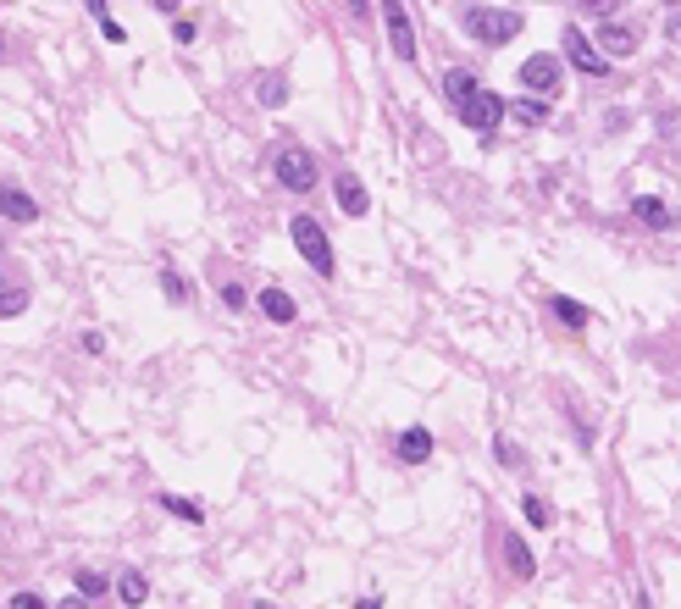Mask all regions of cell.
I'll return each mask as SVG.
<instances>
[{
  "label": "cell",
  "mask_w": 681,
  "mask_h": 609,
  "mask_svg": "<svg viewBox=\"0 0 681 609\" xmlns=\"http://www.w3.org/2000/svg\"><path fill=\"white\" fill-rule=\"evenodd\" d=\"M12 609H45V598H39V593H17Z\"/></svg>",
  "instance_id": "4316f807"
},
{
  "label": "cell",
  "mask_w": 681,
  "mask_h": 609,
  "mask_svg": "<svg viewBox=\"0 0 681 609\" xmlns=\"http://www.w3.org/2000/svg\"><path fill=\"white\" fill-rule=\"evenodd\" d=\"M360 609H383V604H377V598H360Z\"/></svg>",
  "instance_id": "f546056e"
},
{
  "label": "cell",
  "mask_w": 681,
  "mask_h": 609,
  "mask_svg": "<svg viewBox=\"0 0 681 609\" xmlns=\"http://www.w3.org/2000/svg\"><path fill=\"white\" fill-rule=\"evenodd\" d=\"M598 39H604V50H610V56L637 50V28H626V23H598Z\"/></svg>",
  "instance_id": "4fadbf2b"
},
{
  "label": "cell",
  "mask_w": 681,
  "mask_h": 609,
  "mask_svg": "<svg viewBox=\"0 0 681 609\" xmlns=\"http://www.w3.org/2000/svg\"><path fill=\"white\" fill-rule=\"evenodd\" d=\"M272 172H277V183L283 189H294V194H311L316 189V156L311 150H277V161H272Z\"/></svg>",
  "instance_id": "3957f363"
},
{
  "label": "cell",
  "mask_w": 681,
  "mask_h": 609,
  "mask_svg": "<svg viewBox=\"0 0 681 609\" xmlns=\"http://www.w3.org/2000/svg\"><path fill=\"white\" fill-rule=\"evenodd\" d=\"M388 39H394V56L399 61H416V34H410L405 6H388Z\"/></svg>",
  "instance_id": "ba28073f"
},
{
  "label": "cell",
  "mask_w": 681,
  "mask_h": 609,
  "mask_svg": "<svg viewBox=\"0 0 681 609\" xmlns=\"http://www.w3.org/2000/svg\"><path fill=\"white\" fill-rule=\"evenodd\" d=\"M161 510H172L178 521H189V526H200L205 521V510L194 499H178V493H161Z\"/></svg>",
  "instance_id": "e0dca14e"
},
{
  "label": "cell",
  "mask_w": 681,
  "mask_h": 609,
  "mask_svg": "<svg viewBox=\"0 0 681 609\" xmlns=\"http://www.w3.org/2000/svg\"><path fill=\"white\" fill-rule=\"evenodd\" d=\"M560 45H565V61H571V67L593 72V78H604V72H610V56L587 45V34H582V28H565V39H560Z\"/></svg>",
  "instance_id": "8992f818"
},
{
  "label": "cell",
  "mask_w": 681,
  "mask_h": 609,
  "mask_svg": "<svg viewBox=\"0 0 681 609\" xmlns=\"http://www.w3.org/2000/svg\"><path fill=\"white\" fill-rule=\"evenodd\" d=\"M510 117L521 122V128H543V122H549V100H515Z\"/></svg>",
  "instance_id": "2e32d148"
},
{
  "label": "cell",
  "mask_w": 681,
  "mask_h": 609,
  "mask_svg": "<svg viewBox=\"0 0 681 609\" xmlns=\"http://www.w3.org/2000/svg\"><path fill=\"white\" fill-rule=\"evenodd\" d=\"M0 216H6V222H34L39 205H34V194H23L17 183H0Z\"/></svg>",
  "instance_id": "52a82bcc"
},
{
  "label": "cell",
  "mask_w": 681,
  "mask_h": 609,
  "mask_svg": "<svg viewBox=\"0 0 681 609\" xmlns=\"http://www.w3.org/2000/svg\"><path fill=\"white\" fill-rule=\"evenodd\" d=\"M443 95H449V100H454V111H460V106H466V100H471V95H482V84H477V78H471V72H466V67H454V72H449V78H443Z\"/></svg>",
  "instance_id": "7c38bea8"
},
{
  "label": "cell",
  "mask_w": 681,
  "mask_h": 609,
  "mask_svg": "<svg viewBox=\"0 0 681 609\" xmlns=\"http://www.w3.org/2000/svg\"><path fill=\"white\" fill-rule=\"evenodd\" d=\"M460 23H466V34L482 39V45H504V39L521 34V12H510V6H466Z\"/></svg>",
  "instance_id": "6da1fadb"
},
{
  "label": "cell",
  "mask_w": 681,
  "mask_h": 609,
  "mask_svg": "<svg viewBox=\"0 0 681 609\" xmlns=\"http://www.w3.org/2000/svg\"><path fill=\"white\" fill-rule=\"evenodd\" d=\"M288 233H294V244H299V255H305V261H311V272H322V277H333V244H327V233H322V222H316V216H294V227H288Z\"/></svg>",
  "instance_id": "7a4b0ae2"
},
{
  "label": "cell",
  "mask_w": 681,
  "mask_h": 609,
  "mask_svg": "<svg viewBox=\"0 0 681 609\" xmlns=\"http://www.w3.org/2000/svg\"><path fill=\"white\" fill-rule=\"evenodd\" d=\"M670 39H681V17H670Z\"/></svg>",
  "instance_id": "f1b7e54d"
},
{
  "label": "cell",
  "mask_w": 681,
  "mask_h": 609,
  "mask_svg": "<svg viewBox=\"0 0 681 609\" xmlns=\"http://www.w3.org/2000/svg\"><path fill=\"white\" fill-rule=\"evenodd\" d=\"M61 609H89L84 598H61Z\"/></svg>",
  "instance_id": "83f0119b"
},
{
  "label": "cell",
  "mask_w": 681,
  "mask_h": 609,
  "mask_svg": "<svg viewBox=\"0 0 681 609\" xmlns=\"http://www.w3.org/2000/svg\"><path fill=\"white\" fill-rule=\"evenodd\" d=\"M222 299H227V311H244V299H250V294H244L239 283H227V288H222Z\"/></svg>",
  "instance_id": "484cf974"
},
{
  "label": "cell",
  "mask_w": 681,
  "mask_h": 609,
  "mask_svg": "<svg viewBox=\"0 0 681 609\" xmlns=\"http://www.w3.org/2000/svg\"><path fill=\"white\" fill-rule=\"evenodd\" d=\"M72 582H78V593H84V598H106V587H111L100 571H78Z\"/></svg>",
  "instance_id": "7402d4cb"
},
{
  "label": "cell",
  "mask_w": 681,
  "mask_h": 609,
  "mask_svg": "<svg viewBox=\"0 0 681 609\" xmlns=\"http://www.w3.org/2000/svg\"><path fill=\"white\" fill-rule=\"evenodd\" d=\"M161 288H167V299H172V305H189V283H183V277L172 272V266L161 272Z\"/></svg>",
  "instance_id": "603a6c76"
},
{
  "label": "cell",
  "mask_w": 681,
  "mask_h": 609,
  "mask_svg": "<svg viewBox=\"0 0 681 609\" xmlns=\"http://www.w3.org/2000/svg\"><path fill=\"white\" fill-rule=\"evenodd\" d=\"M560 78H565V67H560V56H549V50L521 61V84L532 89V95H554V89H560Z\"/></svg>",
  "instance_id": "277c9868"
},
{
  "label": "cell",
  "mask_w": 681,
  "mask_h": 609,
  "mask_svg": "<svg viewBox=\"0 0 681 609\" xmlns=\"http://www.w3.org/2000/svg\"><path fill=\"white\" fill-rule=\"evenodd\" d=\"M394 449H399V460H405V466H421V460L432 454V432L427 427H405Z\"/></svg>",
  "instance_id": "9c48e42d"
},
{
  "label": "cell",
  "mask_w": 681,
  "mask_h": 609,
  "mask_svg": "<svg viewBox=\"0 0 681 609\" xmlns=\"http://www.w3.org/2000/svg\"><path fill=\"white\" fill-rule=\"evenodd\" d=\"M504 111H510V106H504V100L493 95V89H482V95H471L466 106H460V122H466V128H477V133H493Z\"/></svg>",
  "instance_id": "5b68a950"
},
{
  "label": "cell",
  "mask_w": 681,
  "mask_h": 609,
  "mask_svg": "<svg viewBox=\"0 0 681 609\" xmlns=\"http://www.w3.org/2000/svg\"><path fill=\"white\" fill-rule=\"evenodd\" d=\"M504 554H510V571L521 576V582H526L532 571H538V565H532V549H526L521 538H504Z\"/></svg>",
  "instance_id": "ac0fdd59"
},
{
  "label": "cell",
  "mask_w": 681,
  "mask_h": 609,
  "mask_svg": "<svg viewBox=\"0 0 681 609\" xmlns=\"http://www.w3.org/2000/svg\"><path fill=\"white\" fill-rule=\"evenodd\" d=\"M549 311L560 316L565 327H587V311L576 305V299H565V294H554V299H549Z\"/></svg>",
  "instance_id": "ffe728a7"
},
{
  "label": "cell",
  "mask_w": 681,
  "mask_h": 609,
  "mask_svg": "<svg viewBox=\"0 0 681 609\" xmlns=\"http://www.w3.org/2000/svg\"><path fill=\"white\" fill-rule=\"evenodd\" d=\"M261 100H266V106H283V100H288V78H283V72H266Z\"/></svg>",
  "instance_id": "44dd1931"
},
{
  "label": "cell",
  "mask_w": 681,
  "mask_h": 609,
  "mask_svg": "<svg viewBox=\"0 0 681 609\" xmlns=\"http://www.w3.org/2000/svg\"><path fill=\"white\" fill-rule=\"evenodd\" d=\"M632 211L643 216L648 227H670V211H665V205L654 200V194H637V200H632Z\"/></svg>",
  "instance_id": "d6986e66"
},
{
  "label": "cell",
  "mask_w": 681,
  "mask_h": 609,
  "mask_svg": "<svg viewBox=\"0 0 681 609\" xmlns=\"http://www.w3.org/2000/svg\"><path fill=\"white\" fill-rule=\"evenodd\" d=\"M521 510H526V521H532V526H549V515H554V510H549V504H543V499H538V493H532V499H526V504H521Z\"/></svg>",
  "instance_id": "cb8c5ba5"
},
{
  "label": "cell",
  "mask_w": 681,
  "mask_h": 609,
  "mask_svg": "<svg viewBox=\"0 0 681 609\" xmlns=\"http://www.w3.org/2000/svg\"><path fill=\"white\" fill-rule=\"evenodd\" d=\"M95 17H100V34H106L111 45H117V39H128V34H122V23H111V17H106V6H95Z\"/></svg>",
  "instance_id": "d4e9b609"
},
{
  "label": "cell",
  "mask_w": 681,
  "mask_h": 609,
  "mask_svg": "<svg viewBox=\"0 0 681 609\" xmlns=\"http://www.w3.org/2000/svg\"><path fill=\"white\" fill-rule=\"evenodd\" d=\"M333 189H338V205H344V211L349 216H366V189H360V178H355V172H338V183H333Z\"/></svg>",
  "instance_id": "8fae6325"
},
{
  "label": "cell",
  "mask_w": 681,
  "mask_h": 609,
  "mask_svg": "<svg viewBox=\"0 0 681 609\" xmlns=\"http://www.w3.org/2000/svg\"><path fill=\"white\" fill-rule=\"evenodd\" d=\"M117 598H122V604H150V582H144V571H133V565H128V571L117 576Z\"/></svg>",
  "instance_id": "9a60e30c"
},
{
  "label": "cell",
  "mask_w": 681,
  "mask_h": 609,
  "mask_svg": "<svg viewBox=\"0 0 681 609\" xmlns=\"http://www.w3.org/2000/svg\"><path fill=\"white\" fill-rule=\"evenodd\" d=\"M23 311H28V288H23V277L0 272V316H23Z\"/></svg>",
  "instance_id": "30bf717a"
},
{
  "label": "cell",
  "mask_w": 681,
  "mask_h": 609,
  "mask_svg": "<svg viewBox=\"0 0 681 609\" xmlns=\"http://www.w3.org/2000/svg\"><path fill=\"white\" fill-rule=\"evenodd\" d=\"M261 311L272 316V322H294L299 305H294V294H283V288H261Z\"/></svg>",
  "instance_id": "5bb4252c"
}]
</instances>
